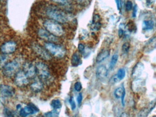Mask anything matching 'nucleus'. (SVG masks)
I'll return each mask as SVG.
<instances>
[{"mask_svg": "<svg viewBox=\"0 0 156 117\" xmlns=\"http://www.w3.org/2000/svg\"><path fill=\"white\" fill-rule=\"evenodd\" d=\"M46 15L52 20L60 23H66L72 19L69 14L55 5H49L45 10Z\"/></svg>", "mask_w": 156, "mask_h": 117, "instance_id": "f257e3e1", "label": "nucleus"}, {"mask_svg": "<svg viewBox=\"0 0 156 117\" xmlns=\"http://www.w3.org/2000/svg\"><path fill=\"white\" fill-rule=\"evenodd\" d=\"M17 48V44L13 41H9L3 43L1 46V52L4 55H10L14 53Z\"/></svg>", "mask_w": 156, "mask_h": 117, "instance_id": "9d476101", "label": "nucleus"}, {"mask_svg": "<svg viewBox=\"0 0 156 117\" xmlns=\"http://www.w3.org/2000/svg\"></svg>", "mask_w": 156, "mask_h": 117, "instance_id": "de8ad7c7", "label": "nucleus"}, {"mask_svg": "<svg viewBox=\"0 0 156 117\" xmlns=\"http://www.w3.org/2000/svg\"><path fill=\"white\" fill-rule=\"evenodd\" d=\"M126 0H119L121 8H124V6L126 5V3L127 2H126Z\"/></svg>", "mask_w": 156, "mask_h": 117, "instance_id": "a19ab883", "label": "nucleus"}, {"mask_svg": "<svg viewBox=\"0 0 156 117\" xmlns=\"http://www.w3.org/2000/svg\"><path fill=\"white\" fill-rule=\"evenodd\" d=\"M54 2L63 5H69L72 3L73 0H51Z\"/></svg>", "mask_w": 156, "mask_h": 117, "instance_id": "cd10ccee", "label": "nucleus"}, {"mask_svg": "<svg viewBox=\"0 0 156 117\" xmlns=\"http://www.w3.org/2000/svg\"><path fill=\"white\" fill-rule=\"evenodd\" d=\"M156 1V0H147L146 3H147V5L148 6H150V5L153 4Z\"/></svg>", "mask_w": 156, "mask_h": 117, "instance_id": "ea45409f", "label": "nucleus"}, {"mask_svg": "<svg viewBox=\"0 0 156 117\" xmlns=\"http://www.w3.org/2000/svg\"><path fill=\"white\" fill-rule=\"evenodd\" d=\"M152 117H156V115H154V116H152Z\"/></svg>", "mask_w": 156, "mask_h": 117, "instance_id": "49530a36", "label": "nucleus"}, {"mask_svg": "<svg viewBox=\"0 0 156 117\" xmlns=\"http://www.w3.org/2000/svg\"><path fill=\"white\" fill-rule=\"evenodd\" d=\"M156 48V36L153 37L147 41L144 47V51L146 53H150Z\"/></svg>", "mask_w": 156, "mask_h": 117, "instance_id": "2eb2a0df", "label": "nucleus"}, {"mask_svg": "<svg viewBox=\"0 0 156 117\" xmlns=\"http://www.w3.org/2000/svg\"><path fill=\"white\" fill-rule=\"evenodd\" d=\"M51 105L54 110L59 109L62 107V103L59 99H54L51 101Z\"/></svg>", "mask_w": 156, "mask_h": 117, "instance_id": "b1692460", "label": "nucleus"}, {"mask_svg": "<svg viewBox=\"0 0 156 117\" xmlns=\"http://www.w3.org/2000/svg\"><path fill=\"white\" fill-rule=\"evenodd\" d=\"M125 95H126V91L124 87H118L115 90V97L117 98H121V102L123 106H125Z\"/></svg>", "mask_w": 156, "mask_h": 117, "instance_id": "412c9836", "label": "nucleus"}, {"mask_svg": "<svg viewBox=\"0 0 156 117\" xmlns=\"http://www.w3.org/2000/svg\"><path fill=\"white\" fill-rule=\"evenodd\" d=\"M17 109L18 110H20L21 109V106L19 104V105H17Z\"/></svg>", "mask_w": 156, "mask_h": 117, "instance_id": "c03bdc74", "label": "nucleus"}, {"mask_svg": "<svg viewBox=\"0 0 156 117\" xmlns=\"http://www.w3.org/2000/svg\"><path fill=\"white\" fill-rule=\"evenodd\" d=\"M85 45L81 43V44H78V51H79V52L81 53V54H83V53H84L85 50Z\"/></svg>", "mask_w": 156, "mask_h": 117, "instance_id": "c9c22d12", "label": "nucleus"}, {"mask_svg": "<svg viewBox=\"0 0 156 117\" xmlns=\"http://www.w3.org/2000/svg\"><path fill=\"white\" fill-rule=\"evenodd\" d=\"M124 34H125V31L124 29L122 28H120L118 30V36L120 38L123 37L124 36Z\"/></svg>", "mask_w": 156, "mask_h": 117, "instance_id": "58836bf2", "label": "nucleus"}, {"mask_svg": "<svg viewBox=\"0 0 156 117\" xmlns=\"http://www.w3.org/2000/svg\"><path fill=\"white\" fill-rule=\"evenodd\" d=\"M145 85V80L142 79H136L132 82L131 88L134 92H138Z\"/></svg>", "mask_w": 156, "mask_h": 117, "instance_id": "6ab92c4d", "label": "nucleus"}, {"mask_svg": "<svg viewBox=\"0 0 156 117\" xmlns=\"http://www.w3.org/2000/svg\"><path fill=\"white\" fill-rule=\"evenodd\" d=\"M44 48L51 55L58 58L64 57L66 54V50L64 48L54 43L46 42L44 44Z\"/></svg>", "mask_w": 156, "mask_h": 117, "instance_id": "20e7f679", "label": "nucleus"}, {"mask_svg": "<svg viewBox=\"0 0 156 117\" xmlns=\"http://www.w3.org/2000/svg\"><path fill=\"white\" fill-rule=\"evenodd\" d=\"M126 28L127 29L128 31L130 33L136 32L137 28L135 23L132 21H129L126 25Z\"/></svg>", "mask_w": 156, "mask_h": 117, "instance_id": "393cba45", "label": "nucleus"}, {"mask_svg": "<svg viewBox=\"0 0 156 117\" xmlns=\"http://www.w3.org/2000/svg\"><path fill=\"white\" fill-rule=\"evenodd\" d=\"M82 61L81 57L78 53H74L71 58V64L73 67H77L82 64Z\"/></svg>", "mask_w": 156, "mask_h": 117, "instance_id": "4be33fe9", "label": "nucleus"}, {"mask_svg": "<svg viewBox=\"0 0 156 117\" xmlns=\"http://www.w3.org/2000/svg\"><path fill=\"white\" fill-rule=\"evenodd\" d=\"M154 26V22L151 20H145L142 23V29L144 31L151 30L153 29Z\"/></svg>", "mask_w": 156, "mask_h": 117, "instance_id": "5701e85b", "label": "nucleus"}, {"mask_svg": "<svg viewBox=\"0 0 156 117\" xmlns=\"http://www.w3.org/2000/svg\"><path fill=\"white\" fill-rule=\"evenodd\" d=\"M119 81H120V80L118 77L117 75H115V76H113L110 80V82H111V84H115V83H117Z\"/></svg>", "mask_w": 156, "mask_h": 117, "instance_id": "f704fd0d", "label": "nucleus"}, {"mask_svg": "<svg viewBox=\"0 0 156 117\" xmlns=\"http://www.w3.org/2000/svg\"><path fill=\"white\" fill-rule=\"evenodd\" d=\"M3 113L5 117H15L16 116L15 112L8 108H4Z\"/></svg>", "mask_w": 156, "mask_h": 117, "instance_id": "bb28decb", "label": "nucleus"}, {"mask_svg": "<svg viewBox=\"0 0 156 117\" xmlns=\"http://www.w3.org/2000/svg\"><path fill=\"white\" fill-rule=\"evenodd\" d=\"M69 103L71 105V108L72 110H74L76 108V104L75 101L74 97L71 96L69 99Z\"/></svg>", "mask_w": 156, "mask_h": 117, "instance_id": "7c9ffc66", "label": "nucleus"}, {"mask_svg": "<svg viewBox=\"0 0 156 117\" xmlns=\"http://www.w3.org/2000/svg\"><path fill=\"white\" fill-rule=\"evenodd\" d=\"M118 9V10H120L121 9L120 7V1L119 0H115Z\"/></svg>", "mask_w": 156, "mask_h": 117, "instance_id": "79ce46f5", "label": "nucleus"}, {"mask_svg": "<svg viewBox=\"0 0 156 117\" xmlns=\"http://www.w3.org/2000/svg\"><path fill=\"white\" fill-rule=\"evenodd\" d=\"M119 56L117 54H115L112 56L109 63V68L111 69H113L115 67V66L117 62Z\"/></svg>", "mask_w": 156, "mask_h": 117, "instance_id": "a878e982", "label": "nucleus"}, {"mask_svg": "<svg viewBox=\"0 0 156 117\" xmlns=\"http://www.w3.org/2000/svg\"><path fill=\"white\" fill-rule=\"evenodd\" d=\"M23 70L30 79L35 78L37 75L36 67L31 62H25L23 66Z\"/></svg>", "mask_w": 156, "mask_h": 117, "instance_id": "1a4fd4ad", "label": "nucleus"}, {"mask_svg": "<svg viewBox=\"0 0 156 117\" xmlns=\"http://www.w3.org/2000/svg\"><path fill=\"white\" fill-rule=\"evenodd\" d=\"M32 48L36 55L43 60L48 61L52 59V57L50 53L46 50L45 48H44L42 47L39 44H33Z\"/></svg>", "mask_w": 156, "mask_h": 117, "instance_id": "0eeeda50", "label": "nucleus"}, {"mask_svg": "<svg viewBox=\"0 0 156 117\" xmlns=\"http://www.w3.org/2000/svg\"><path fill=\"white\" fill-rule=\"evenodd\" d=\"M144 69V65L142 62H138L135 65L132 71V78L135 79L140 76Z\"/></svg>", "mask_w": 156, "mask_h": 117, "instance_id": "4468645a", "label": "nucleus"}, {"mask_svg": "<svg viewBox=\"0 0 156 117\" xmlns=\"http://www.w3.org/2000/svg\"><path fill=\"white\" fill-rule=\"evenodd\" d=\"M74 89L76 91H80L82 89V85L81 82L77 81L74 84Z\"/></svg>", "mask_w": 156, "mask_h": 117, "instance_id": "72a5a7b5", "label": "nucleus"}, {"mask_svg": "<svg viewBox=\"0 0 156 117\" xmlns=\"http://www.w3.org/2000/svg\"><path fill=\"white\" fill-rule=\"evenodd\" d=\"M15 88L13 87L6 84L1 85V95L3 98H11L15 94Z\"/></svg>", "mask_w": 156, "mask_h": 117, "instance_id": "f8f14e48", "label": "nucleus"}, {"mask_svg": "<svg viewBox=\"0 0 156 117\" xmlns=\"http://www.w3.org/2000/svg\"><path fill=\"white\" fill-rule=\"evenodd\" d=\"M82 101H83V95L82 93H80L78 94L77 97V104L80 107L82 104Z\"/></svg>", "mask_w": 156, "mask_h": 117, "instance_id": "e433bc0d", "label": "nucleus"}, {"mask_svg": "<svg viewBox=\"0 0 156 117\" xmlns=\"http://www.w3.org/2000/svg\"><path fill=\"white\" fill-rule=\"evenodd\" d=\"M38 34L40 38L47 41L46 42L55 43L57 42L58 40L56 37L55 36L46 29L44 28H41L38 30Z\"/></svg>", "mask_w": 156, "mask_h": 117, "instance_id": "9b49d317", "label": "nucleus"}, {"mask_svg": "<svg viewBox=\"0 0 156 117\" xmlns=\"http://www.w3.org/2000/svg\"><path fill=\"white\" fill-rule=\"evenodd\" d=\"M108 73V71L106 67L104 65H101L97 69L96 75L98 78L102 80L104 79L107 76Z\"/></svg>", "mask_w": 156, "mask_h": 117, "instance_id": "a211bd4d", "label": "nucleus"}, {"mask_svg": "<svg viewBox=\"0 0 156 117\" xmlns=\"http://www.w3.org/2000/svg\"><path fill=\"white\" fill-rule=\"evenodd\" d=\"M75 1L77 3L80 5L85 6V5L89 4L91 2V0H75Z\"/></svg>", "mask_w": 156, "mask_h": 117, "instance_id": "2f4dec72", "label": "nucleus"}, {"mask_svg": "<svg viewBox=\"0 0 156 117\" xmlns=\"http://www.w3.org/2000/svg\"><path fill=\"white\" fill-rule=\"evenodd\" d=\"M126 70L124 69H119L118 70L117 74H116L120 80H122L125 78L126 76Z\"/></svg>", "mask_w": 156, "mask_h": 117, "instance_id": "c85d7f7f", "label": "nucleus"}, {"mask_svg": "<svg viewBox=\"0 0 156 117\" xmlns=\"http://www.w3.org/2000/svg\"><path fill=\"white\" fill-rule=\"evenodd\" d=\"M125 7H126V10L128 11V12L132 10V8H133V3H132L131 1H127L126 5H125Z\"/></svg>", "mask_w": 156, "mask_h": 117, "instance_id": "473e14b6", "label": "nucleus"}, {"mask_svg": "<svg viewBox=\"0 0 156 117\" xmlns=\"http://www.w3.org/2000/svg\"><path fill=\"white\" fill-rule=\"evenodd\" d=\"M43 26L44 29L56 37L62 36L65 34L64 29L61 23L52 19L45 20Z\"/></svg>", "mask_w": 156, "mask_h": 117, "instance_id": "f03ea898", "label": "nucleus"}, {"mask_svg": "<svg viewBox=\"0 0 156 117\" xmlns=\"http://www.w3.org/2000/svg\"><path fill=\"white\" fill-rule=\"evenodd\" d=\"M156 106V101H151L147 107L142 108L139 113L137 117H147L151 112L152 110Z\"/></svg>", "mask_w": 156, "mask_h": 117, "instance_id": "ddd939ff", "label": "nucleus"}, {"mask_svg": "<svg viewBox=\"0 0 156 117\" xmlns=\"http://www.w3.org/2000/svg\"><path fill=\"white\" fill-rule=\"evenodd\" d=\"M30 79L23 70H19L14 76V83L19 87H24L29 85Z\"/></svg>", "mask_w": 156, "mask_h": 117, "instance_id": "423d86ee", "label": "nucleus"}, {"mask_svg": "<svg viewBox=\"0 0 156 117\" xmlns=\"http://www.w3.org/2000/svg\"><path fill=\"white\" fill-rule=\"evenodd\" d=\"M120 117H129V115L126 112H123L121 113Z\"/></svg>", "mask_w": 156, "mask_h": 117, "instance_id": "37998d69", "label": "nucleus"}, {"mask_svg": "<svg viewBox=\"0 0 156 117\" xmlns=\"http://www.w3.org/2000/svg\"><path fill=\"white\" fill-rule=\"evenodd\" d=\"M102 26L101 23V17L98 14H95L93 16V20L91 23V29L93 31H97L100 30Z\"/></svg>", "mask_w": 156, "mask_h": 117, "instance_id": "dca6fc26", "label": "nucleus"}, {"mask_svg": "<svg viewBox=\"0 0 156 117\" xmlns=\"http://www.w3.org/2000/svg\"><path fill=\"white\" fill-rule=\"evenodd\" d=\"M44 88L43 82L40 79L35 80L30 85V89L34 92H40Z\"/></svg>", "mask_w": 156, "mask_h": 117, "instance_id": "f3484780", "label": "nucleus"}, {"mask_svg": "<svg viewBox=\"0 0 156 117\" xmlns=\"http://www.w3.org/2000/svg\"><path fill=\"white\" fill-rule=\"evenodd\" d=\"M130 44L128 42H126L123 44L122 46V52L125 54H126L129 51L130 49Z\"/></svg>", "mask_w": 156, "mask_h": 117, "instance_id": "c756f323", "label": "nucleus"}, {"mask_svg": "<svg viewBox=\"0 0 156 117\" xmlns=\"http://www.w3.org/2000/svg\"><path fill=\"white\" fill-rule=\"evenodd\" d=\"M110 55V50L108 49H103L101 50L96 57V62L100 63L107 58Z\"/></svg>", "mask_w": 156, "mask_h": 117, "instance_id": "aec40b11", "label": "nucleus"}, {"mask_svg": "<svg viewBox=\"0 0 156 117\" xmlns=\"http://www.w3.org/2000/svg\"><path fill=\"white\" fill-rule=\"evenodd\" d=\"M73 117H80V116H79L78 115H77V114H76V115H74V116H73Z\"/></svg>", "mask_w": 156, "mask_h": 117, "instance_id": "a18cd8bd", "label": "nucleus"}, {"mask_svg": "<svg viewBox=\"0 0 156 117\" xmlns=\"http://www.w3.org/2000/svg\"><path fill=\"white\" fill-rule=\"evenodd\" d=\"M39 109L34 103H29L27 106L21 109L20 115L21 117H27L30 115L35 114L39 112Z\"/></svg>", "mask_w": 156, "mask_h": 117, "instance_id": "6e6552de", "label": "nucleus"}, {"mask_svg": "<svg viewBox=\"0 0 156 117\" xmlns=\"http://www.w3.org/2000/svg\"><path fill=\"white\" fill-rule=\"evenodd\" d=\"M21 61L19 58H15L3 65L2 73L3 76L7 78L15 76L20 67Z\"/></svg>", "mask_w": 156, "mask_h": 117, "instance_id": "7ed1b4c3", "label": "nucleus"}, {"mask_svg": "<svg viewBox=\"0 0 156 117\" xmlns=\"http://www.w3.org/2000/svg\"><path fill=\"white\" fill-rule=\"evenodd\" d=\"M36 73L42 81H47L51 77L50 69L48 66L42 62H38L35 65Z\"/></svg>", "mask_w": 156, "mask_h": 117, "instance_id": "39448f33", "label": "nucleus"}, {"mask_svg": "<svg viewBox=\"0 0 156 117\" xmlns=\"http://www.w3.org/2000/svg\"><path fill=\"white\" fill-rule=\"evenodd\" d=\"M137 12V5H135L133 8V12H132V16L133 18H135L136 16Z\"/></svg>", "mask_w": 156, "mask_h": 117, "instance_id": "4c0bfd02", "label": "nucleus"}]
</instances>
